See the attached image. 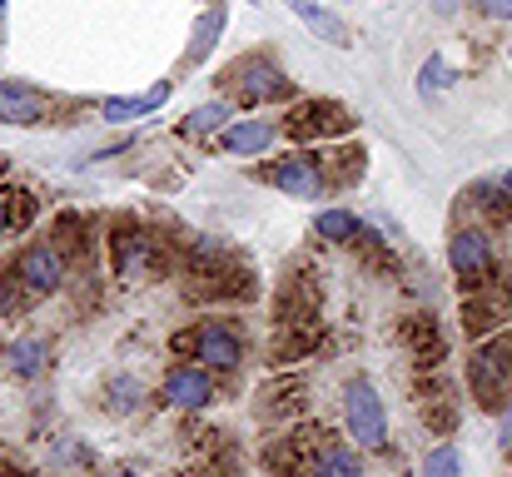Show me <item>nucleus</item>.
<instances>
[{
  "instance_id": "obj_1",
  "label": "nucleus",
  "mask_w": 512,
  "mask_h": 477,
  "mask_svg": "<svg viewBox=\"0 0 512 477\" xmlns=\"http://www.w3.org/2000/svg\"><path fill=\"white\" fill-rule=\"evenodd\" d=\"M343 433L358 453H383L388 448V408L378 398V388L368 378H348L343 383Z\"/></svg>"
},
{
  "instance_id": "obj_2",
  "label": "nucleus",
  "mask_w": 512,
  "mask_h": 477,
  "mask_svg": "<svg viewBox=\"0 0 512 477\" xmlns=\"http://www.w3.org/2000/svg\"><path fill=\"white\" fill-rule=\"evenodd\" d=\"M170 348L184 353V358H194V363H204V368H214V373H234L244 363V338L224 318H199L189 333L170 338Z\"/></svg>"
},
{
  "instance_id": "obj_3",
  "label": "nucleus",
  "mask_w": 512,
  "mask_h": 477,
  "mask_svg": "<svg viewBox=\"0 0 512 477\" xmlns=\"http://www.w3.org/2000/svg\"><path fill=\"white\" fill-rule=\"evenodd\" d=\"M448 269L463 289H488L498 274V239L488 224H458L448 239Z\"/></svg>"
},
{
  "instance_id": "obj_4",
  "label": "nucleus",
  "mask_w": 512,
  "mask_h": 477,
  "mask_svg": "<svg viewBox=\"0 0 512 477\" xmlns=\"http://www.w3.org/2000/svg\"><path fill=\"white\" fill-rule=\"evenodd\" d=\"M10 284L30 299H50L70 284V254L55 244V239H35L15 254V269H10Z\"/></svg>"
},
{
  "instance_id": "obj_5",
  "label": "nucleus",
  "mask_w": 512,
  "mask_h": 477,
  "mask_svg": "<svg viewBox=\"0 0 512 477\" xmlns=\"http://www.w3.org/2000/svg\"><path fill=\"white\" fill-rule=\"evenodd\" d=\"M468 388L483 408H508L512 398V333H498L473 348L468 358Z\"/></svg>"
},
{
  "instance_id": "obj_6",
  "label": "nucleus",
  "mask_w": 512,
  "mask_h": 477,
  "mask_svg": "<svg viewBox=\"0 0 512 477\" xmlns=\"http://www.w3.org/2000/svg\"><path fill=\"white\" fill-rule=\"evenodd\" d=\"M229 90L239 95L244 110H259V105H284L294 100V80L269 60V55H249L229 70Z\"/></svg>"
},
{
  "instance_id": "obj_7",
  "label": "nucleus",
  "mask_w": 512,
  "mask_h": 477,
  "mask_svg": "<svg viewBox=\"0 0 512 477\" xmlns=\"http://www.w3.org/2000/svg\"><path fill=\"white\" fill-rule=\"evenodd\" d=\"M219 398V373L204 363H174L170 373L160 378V403L174 413H204Z\"/></svg>"
},
{
  "instance_id": "obj_8",
  "label": "nucleus",
  "mask_w": 512,
  "mask_h": 477,
  "mask_svg": "<svg viewBox=\"0 0 512 477\" xmlns=\"http://www.w3.org/2000/svg\"><path fill=\"white\" fill-rule=\"evenodd\" d=\"M264 179H269L279 194H289V199H324V194H329V169L309 155V150L279 155L264 169Z\"/></svg>"
},
{
  "instance_id": "obj_9",
  "label": "nucleus",
  "mask_w": 512,
  "mask_h": 477,
  "mask_svg": "<svg viewBox=\"0 0 512 477\" xmlns=\"http://www.w3.org/2000/svg\"><path fill=\"white\" fill-rule=\"evenodd\" d=\"M274 140H279V125L274 120H259V115H249V120H229L224 125V135H219V150L234 159H259L274 150Z\"/></svg>"
},
{
  "instance_id": "obj_10",
  "label": "nucleus",
  "mask_w": 512,
  "mask_h": 477,
  "mask_svg": "<svg viewBox=\"0 0 512 477\" xmlns=\"http://www.w3.org/2000/svg\"><path fill=\"white\" fill-rule=\"evenodd\" d=\"M50 115V95L30 80H0V125H40Z\"/></svg>"
},
{
  "instance_id": "obj_11",
  "label": "nucleus",
  "mask_w": 512,
  "mask_h": 477,
  "mask_svg": "<svg viewBox=\"0 0 512 477\" xmlns=\"http://www.w3.org/2000/svg\"><path fill=\"white\" fill-rule=\"evenodd\" d=\"M110 244H115V279H125V284L150 279V269H155V259H160V249H155V239H150V234L120 229Z\"/></svg>"
},
{
  "instance_id": "obj_12",
  "label": "nucleus",
  "mask_w": 512,
  "mask_h": 477,
  "mask_svg": "<svg viewBox=\"0 0 512 477\" xmlns=\"http://www.w3.org/2000/svg\"><path fill=\"white\" fill-rule=\"evenodd\" d=\"M304 477H363V453L353 443L324 438V443H314V453L304 463Z\"/></svg>"
},
{
  "instance_id": "obj_13",
  "label": "nucleus",
  "mask_w": 512,
  "mask_h": 477,
  "mask_svg": "<svg viewBox=\"0 0 512 477\" xmlns=\"http://www.w3.org/2000/svg\"><path fill=\"white\" fill-rule=\"evenodd\" d=\"M174 80H160L150 95H135V100H105L100 105V115L110 120V125H130V120H140V115H150V110H160L165 100H170Z\"/></svg>"
},
{
  "instance_id": "obj_14",
  "label": "nucleus",
  "mask_w": 512,
  "mask_h": 477,
  "mask_svg": "<svg viewBox=\"0 0 512 477\" xmlns=\"http://www.w3.org/2000/svg\"><path fill=\"white\" fill-rule=\"evenodd\" d=\"M314 234L324 239V244H358L363 239V219L353 214V209H319L314 214Z\"/></svg>"
},
{
  "instance_id": "obj_15",
  "label": "nucleus",
  "mask_w": 512,
  "mask_h": 477,
  "mask_svg": "<svg viewBox=\"0 0 512 477\" xmlns=\"http://www.w3.org/2000/svg\"><path fill=\"white\" fill-rule=\"evenodd\" d=\"M224 35V5H209L199 20H194V35H189V50H184V65H204L209 50L219 45Z\"/></svg>"
},
{
  "instance_id": "obj_16",
  "label": "nucleus",
  "mask_w": 512,
  "mask_h": 477,
  "mask_svg": "<svg viewBox=\"0 0 512 477\" xmlns=\"http://www.w3.org/2000/svg\"><path fill=\"white\" fill-rule=\"evenodd\" d=\"M5 363H10L15 378H40V373L50 368V343H45V338H15V343L5 348Z\"/></svg>"
},
{
  "instance_id": "obj_17",
  "label": "nucleus",
  "mask_w": 512,
  "mask_h": 477,
  "mask_svg": "<svg viewBox=\"0 0 512 477\" xmlns=\"http://www.w3.org/2000/svg\"><path fill=\"white\" fill-rule=\"evenodd\" d=\"M229 120H234L229 100H209V105L189 110V120H184V135H189V140H214V135H224V125H229Z\"/></svg>"
},
{
  "instance_id": "obj_18",
  "label": "nucleus",
  "mask_w": 512,
  "mask_h": 477,
  "mask_svg": "<svg viewBox=\"0 0 512 477\" xmlns=\"http://www.w3.org/2000/svg\"><path fill=\"white\" fill-rule=\"evenodd\" d=\"M30 214H35V199L20 194V189H10V184H0V239H10L15 229H25Z\"/></svg>"
},
{
  "instance_id": "obj_19",
  "label": "nucleus",
  "mask_w": 512,
  "mask_h": 477,
  "mask_svg": "<svg viewBox=\"0 0 512 477\" xmlns=\"http://www.w3.org/2000/svg\"><path fill=\"white\" fill-rule=\"evenodd\" d=\"M448 85H453V65H448V55H428V60L418 65V95H423V100H438Z\"/></svg>"
},
{
  "instance_id": "obj_20",
  "label": "nucleus",
  "mask_w": 512,
  "mask_h": 477,
  "mask_svg": "<svg viewBox=\"0 0 512 477\" xmlns=\"http://www.w3.org/2000/svg\"><path fill=\"white\" fill-rule=\"evenodd\" d=\"M423 477H463V453H458V443H438V448H428Z\"/></svg>"
},
{
  "instance_id": "obj_21",
  "label": "nucleus",
  "mask_w": 512,
  "mask_h": 477,
  "mask_svg": "<svg viewBox=\"0 0 512 477\" xmlns=\"http://www.w3.org/2000/svg\"><path fill=\"white\" fill-rule=\"evenodd\" d=\"M105 393H110V408H115V413H140V408H145V388H140L135 378H125V373L110 378Z\"/></svg>"
},
{
  "instance_id": "obj_22",
  "label": "nucleus",
  "mask_w": 512,
  "mask_h": 477,
  "mask_svg": "<svg viewBox=\"0 0 512 477\" xmlns=\"http://www.w3.org/2000/svg\"><path fill=\"white\" fill-rule=\"evenodd\" d=\"M309 30H314V35H319L324 45H339V50H348V45H353V35H348V25H343V20H339V15H334V10H319V15L309 20Z\"/></svg>"
},
{
  "instance_id": "obj_23",
  "label": "nucleus",
  "mask_w": 512,
  "mask_h": 477,
  "mask_svg": "<svg viewBox=\"0 0 512 477\" xmlns=\"http://www.w3.org/2000/svg\"><path fill=\"white\" fill-rule=\"evenodd\" d=\"M488 20H503V25H512V0H473Z\"/></svg>"
},
{
  "instance_id": "obj_24",
  "label": "nucleus",
  "mask_w": 512,
  "mask_h": 477,
  "mask_svg": "<svg viewBox=\"0 0 512 477\" xmlns=\"http://www.w3.org/2000/svg\"><path fill=\"white\" fill-rule=\"evenodd\" d=\"M284 5H289V10H294V15H299V20H304V25H309V20H314V15H319V10H324V5H319V0H284Z\"/></svg>"
},
{
  "instance_id": "obj_25",
  "label": "nucleus",
  "mask_w": 512,
  "mask_h": 477,
  "mask_svg": "<svg viewBox=\"0 0 512 477\" xmlns=\"http://www.w3.org/2000/svg\"><path fill=\"white\" fill-rule=\"evenodd\" d=\"M463 5H468V0H433V10H438V15H458Z\"/></svg>"
},
{
  "instance_id": "obj_26",
  "label": "nucleus",
  "mask_w": 512,
  "mask_h": 477,
  "mask_svg": "<svg viewBox=\"0 0 512 477\" xmlns=\"http://www.w3.org/2000/svg\"><path fill=\"white\" fill-rule=\"evenodd\" d=\"M498 443H503V453H512V403H508V413H503V438Z\"/></svg>"
},
{
  "instance_id": "obj_27",
  "label": "nucleus",
  "mask_w": 512,
  "mask_h": 477,
  "mask_svg": "<svg viewBox=\"0 0 512 477\" xmlns=\"http://www.w3.org/2000/svg\"><path fill=\"white\" fill-rule=\"evenodd\" d=\"M503 189H508V194H512V169H508V174H503Z\"/></svg>"
},
{
  "instance_id": "obj_28",
  "label": "nucleus",
  "mask_w": 512,
  "mask_h": 477,
  "mask_svg": "<svg viewBox=\"0 0 512 477\" xmlns=\"http://www.w3.org/2000/svg\"><path fill=\"white\" fill-rule=\"evenodd\" d=\"M5 5H10V0H0V10H5Z\"/></svg>"
},
{
  "instance_id": "obj_29",
  "label": "nucleus",
  "mask_w": 512,
  "mask_h": 477,
  "mask_svg": "<svg viewBox=\"0 0 512 477\" xmlns=\"http://www.w3.org/2000/svg\"><path fill=\"white\" fill-rule=\"evenodd\" d=\"M0 174H5V159H0Z\"/></svg>"
},
{
  "instance_id": "obj_30",
  "label": "nucleus",
  "mask_w": 512,
  "mask_h": 477,
  "mask_svg": "<svg viewBox=\"0 0 512 477\" xmlns=\"http://www.w3.org/2000/svg\"><path fill=\"white\" fill-rule=\"evenodd\" d=\"M0 477H10V473H5V468H0Z\"/></svg>"
},
{
  "instance_id": "obj_31",
  "label": "nucleus",
  "mask_w": 512,
  "mask_h": 477,
  "mask_svg": "<svg viewBox=\"0 0 512 477\" xmlns=\"http://www.w3.org/2000/svg\"><path fill=\"white\" fill-rule=\"evenodd\" d=\"M508 55H512V45H508Z\"/></svg>"
}]
</instances>
